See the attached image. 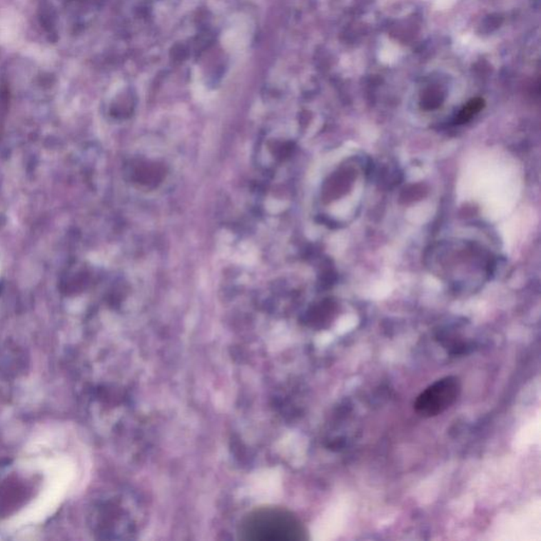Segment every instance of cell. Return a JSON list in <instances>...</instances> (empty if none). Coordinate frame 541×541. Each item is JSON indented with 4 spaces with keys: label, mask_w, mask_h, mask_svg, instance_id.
I'll return each instance as SVG.
<instances>
[{
    "label": "cell",
    "mask_w": 541,
    "mask_h": 541,
    "mask_svg": "<svg viewBox=\"0 0 541 541\" xmlns=\"http://www.w3.org/2000/svg\"><path fill=\"white\" fill-rule=\"evenodd\" d=\"M482 100H479L478 98V100L470 101V102L466 105L465 108L460 112L459 121H460V122H466V121L470 120L475 113L480 111V110L482 109Z\"/></svg>",
    "instance_id": "cell-4"
},
{
    "label": "cell",
    "mask_w": 541,
    "mask_h": 541,
    "mask_svg": "<svg viewBox=\"0 0 541 541\" xmlns=\"http://www.w3.org/2000/svg\"><path fill=\"white\" fill-rule=\"evenodd\" d=\"M461 388L460 380L452 375L435 380L418 397L415 411L423 418L441 415L457 401Z\"/></svg>",
    "instance_id": "cell-2"
},
{
    "label": "cell",
    "mask_w": 541,
    "mask_h": 541,
    "mask_svg": "<svg viewBox=\"0 0 541 541\" xmlns=\"http://www.w3.org/2000/svg\"><path fill=\"white\" fill-rule=\"evenodd\" d=\"M24 488L16 483L6 482L0 487V514L4 510L13 509L23 499Z\"/></svg>",
    "instance_id": "cell-3"
},
{
    "label": "cell",
    "mask_w": 541,
    "mask_h": 541,
    "mask_svg": "<svg viewBox=\"0 0 541 541\" xmlns=\"http://www.w3.org/2000/svg\"><path fill=\"white\" fill-rule=\"evenodd\" d=\"M241 540L303 541L309 538L305 525L283 507H259L244 516L239 527Z\"/></svg>",
    "instance_id": "cell-1"
}]
</instances>
